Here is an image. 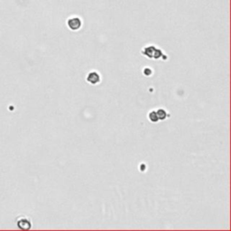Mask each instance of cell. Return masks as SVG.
<instances>
[{
    "label": "cell",
    "instance_id": "obj_1",
    "mask_svg": "<svg viewBox=\"0 0 231 231\" xmlns=\"http://www.w3.org/2000/svg\"><path fill=\"white\" fill-rule=\"evenodd\" d=\"M142 54L149 59L153 58L154 60H157L162 56V52L160 49H156L154 46L150 45V46H146L145 48L143 49Z\"/></svg>",
    "mask_w": 231,
    "mask_h": 231
},
{
    "label": "cell",
    "instance_id": "obj_2",
    "mask_svg": "<svg viewBox=\"0 0 231 231\" xmlns=\"http://www.w3.org/2000/svg\"><path fill=\"white\" fill-rule=\"evenodd\" d=\"M81 25H82V21H81L79 17L73 16L67 20V26L71 31H78L81 27Z\"/></svg>",
    "mask_w": 231,
    "mask_h": 231
},
{
    "label": "cell",
    "instance_id": "obj_3",
    "mask_svg": "<svg viewBox=\"0 0 231 231\" xmlns=\"http://www.w3.org/2000/svg\"><path fill=\"white\" fill-rule=\"evenodd\" d=\"M87 79V81L89 83H90L92 85H96V84L99 83L100 75L99 74V72H97V71H90L87 75V79Z\"/></svg>",
    "mask_w": 231,
    "mask_h": 231
},
{
    "label": "cell",
    "instance_id": "obj_4",
    "mask_svg": "<svg viewBox=\"0 0 231 231\" xmlns=\"http://www.w3.org/2000/svg\"><path fill=\"white\" fill-rule=\"evenodd\" d=\"M31 222L29 219H27L25 218H22L20 219L18 221H17V227L20 228V229H24V230H26V229H30L31 228Z\"/></svg>",
    "mask_w": 231,
    "mask_h": 231
},
{
    "label": "cell",
    "instance_id": "obj_5",
    "mask_svg": "<svg viewBox=\"0 0 231 231\" xmlns=\"http://www.w3.org/2000/svg\"><path fill=\"white\" fill-rule=\"evenodd\" d=\"M156 114H157V117L159 120H164L167 117V112L164 109V108H159V109L156 110Z\"/></svg>",
    "mask_w": 231,
    "mask_h": 231
},
{
    "label": "cell",
    "instance_id": "obj_6",
    "mask_svg": "<svg viewBox=\"0 0 231 231\" xmlns=\"http://www.w3.org/2000/svg\"><path fill=\"white\" fill-rule=\"evenodd\" d=\"M148 118H149V120H150L151 122H153V123H156V122L159 121V118L157 117V114H156V111H154V110L149 112V114H148Z\"/></svg>",
    "mask_w": 231,
    "mask_h": 231
},
{
    "label": "cell",
    "instance_id": "obj_7",
    "mask_svg": "<svg viewBox=\"0 0 231 231\" xmlns=\"http://www.w3.org/2000/svg\"><path fill=\"white\" fill-rule=\"evenodd\" d=\"M152 70L151 69H149V68H145V69L144 70V74L146 76H149V75H151L152 74Z\"/></svg>",
    "mask_w": 231,
    "mask_h": 231
}]
</instances>
